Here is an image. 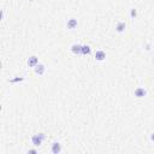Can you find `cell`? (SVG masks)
Masks as SVG:
<instances>
[{
  "label": "cell",
  "mask_w": 154,
  "mask_h": 154,
  "mask_svg": "<svg viewBox=\"0 0 154 154\" xmlns=\"http://www.w3.org/2000/svg\"><path fill=\"white\" fill-rule=\"evenodd\" d=\"M34 71H35V74L39 75V76H42L45 74V71H46V66L44 64H37L35 68H34Z\"/></svg>",
  "instance_id": "obj_4"
},
{
  "label": "cell",
  "mask_w": 154,
  "mask_h": 154,
  "mask_svg": "<svg viewBox=\"0 0 154 154\" xmlns=\"http://www.w3.org/2000/svg\"><path fill=\"white\" fill-rule=\"evenodd\" d=\"M77 19H75V18H70L69 20H68V23H66V28L68 29H70V30H74V29H76L77 28Z\"/></svg>",
  "instance_id": "obj_6"
},
{
  "label": "cell",
  "mask_w": 154,
  "mask_h": 154,
  "mask_svg": "<svg viewBox=\"0 0 154 154\" xmlns=\"http://www.w3.org/2000/svg\"><path fill=\"white\" fill-rule=\"evenodd\" d=\"M91 53V48L88 45H82V51H81V54L82 56H89Z\"/></svg>",
  "instance_id": "obj_9"
},
{
  "label": "cell",
  "mask_w": 154,
  "mask_h": 154,
  "mask_svg": "<svg viewBox=\"0 0 154 154\" xmlns=\"http://www.w3.org/2000/svg\"><path fill=\"white\" fill-rule=\"evenodd\" d=\"M81 51H82V45H78V44H74L71 46V52L76 56H79L81 54Z\"/></svg>",
  "instance_id": "obj_7"
},
{
  "label": "cell",
  "mask_w": 154,
  "mask_h": 154,
  "mask_svg": "<svg viewBox=\"0 0 154 154\" xmlns=\"http://www.w3.org/2000/svg\"><path fill=\"white\" fill-rule=\"evenodd\" d=\"M46 139V135L42 134V132H40V134H36V135H33L32 136V143H33V146L35 147H39L42 145V142L45 141Z\"/></svg>",
  "instance_id": "obj_1"
},
{
  "label": "cell",
  "mask_w": 154,
  "mask_h": 154,
  "mask_svg": "<svg viewBox=\"0 0 154 154\" xmlns=\"http://www.w3.org/2000/svg\"><path fill=\"white\" fill-rule=\"evenodd\" d=\"M28 66L29 68H35L37 64H39V58L36 56H32V57H29L28 58Z\"/></svg>",
  "instance_id": "obj_3"
},
{
  "label": "cell",
  "mask_w": 154,
  "mask_h": 154,
  "mask_svg": "<svg viewBox=\"0 0 154 154\" xmlns=\"http://www.w3.org/2000/svg\"><path fill=\"white\" fill-rule=\"evenodd\" d=\"M150 140H152V141H153V142H154V132H153V134H152V135H150Z\"/></svg>",
  "instance_id": "obj_14"
},
{
  "label": "cell",
  "mask_w": 154,
  "mask_h": 154,
  "mask_svg": "<svg viewBox=\"0 0 154 154\" xmlns=\"http://www.w3.org/2000/svg\"><path fill=\"white\" fill-rule=\"evenodd\" d=\"M51 152L53 154H59L61 152V145L59 142H53L52 146H51Z\"/></svg>",
  "instance_id": "obj_5"
},
{
  "label": "cell",
  "mask_w": 154,
  "mask_h": 154,
  "mask_svg": "<svg viewBox=\"0 0 154 154\" xmlns=\"http://www.w3.org/2000/svg\"><path fill=\"white\" fill-rule=\"evenodd\" d=\"M95 59L98 61H104L106 59V53L104 52V51H96L95 53Z\"/></svg>",
  "instance_id": "obj_8"
},
{
  "label": "cell",
  "mask_w": 154,
  "mask_h": 154,
  "mask_svg": "<svg viewBox=\"0 0 154 154\" xmlns=\"http://www.w3.org/2000/svg\"><path fill=\"white\" fill-rule=\"evenodd\" d=\"M134 94H135V96H136V98L141 99V98H145V96L147 95V90H146L145 88H142V87H139V88H136V89H135Z\"/></svg>",
  "instance_id": "obj_2"
},
{
  "label": "cell",
  "mask_w": 154,
  "mask_h": 154,
  "mask_svg": "<svg viewBox=\"0 0 154 154\" xmlns=\"http://www.w3.org/2000/svg\"><path fill=\"white\" fill-rule=\"evenodd\" d=\"M36 153H37L36 149H29L28 150V154H36Z\"/></svg>",
  "instance_id": "obj_13"
},
{
  "label": "cell",
  "mask_w": 154,
  "mask_h": 154,
  "mask_svg": "<svg viewBox=\"0 0 154 154\" xmlns=\"http://www.w3.org/2000/svg\"><path fill=\"white\" fill-rule=\"evenodd\" d=\"M125 28H127V23L125 22H118L117 25H116V30L118 33H123L125 30Z\"/></svg>",
  "instance_id": "obj_10"
},
{
  "label": "cell",
  "mask_w": 154,
  "mask_h": 154,
  "mask_svg": "<svg viewBox=\"0 0 154 154\" xmlns=\"http://www.w3.org/2000/svg\"><path fill=\"white\" fill-rule=\"evenodd\" d=\"M153 64H154V59H153Z\"/></svg>",
  "instance_id": "obj_15"
},
{
  "label": "cell",
  "mask_w": 154,
  "mask_h": 154,
  "mask_svg": "<svg viewBox=\"0 0 154 154\" xmlns=\"http://www.w3.org/2000/svg\"><path fill=\"white\" fill-rule=\"evenodd\" d=\"M22 81H24V77H16L10 79V83H17V82H22Z\"/></svg>",
  "instance_id": "obj_11"
},
{
  "label": "cell",
  "mask_w": 154,
  "mask_h": 154,
  "mask_svg": "<svg viewBox=\"0 0 154 154\" xmlns=\"http://www.w3.org/2000/svg\"><path fill=\"white\" fill-rule=\"evenodd\" d=\"M130 17H131L132 19L137 17V10H136V8H131V10H130Z\"/></svg>",
  "instance_id": "obj_12"
}]
</instances>
